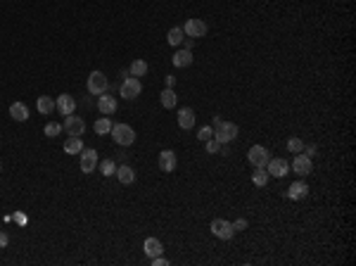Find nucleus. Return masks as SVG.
<instances>
[{"instance_id": "obj_37", "label": "nucleus", "mask_w": 356, "mask_h": 266, "mask_svg": "<svg viewBox=\"0 0 356 266\" xmlns=\"http://www.w3.org/2000/svg\"><path fill=\"white\" fill-rule=\"evenodd\" d=\"M164 81H166V88H174V83H176V76H171V74H169V76H166Z\"/></svg>"}, {"instance_id": "obj_1", "label": "nucleus", "mask_w": 356, "mask_h": 266, "mask_svg": "<svg viewBox=\"0 0 356 266\" xmlns=\"http://www.w3.org/2000/svg\"><path fill=\"white\" fill-rule=\"evenodd\" d=\"M112 138H114V143L121 147H128L136 143V131L131 129L128 124H112Z\"/></svg>"}, {"instance_id": "obj_38", "label": "nucleus", "mask_w": 356, "mask_h": 266, "mask_svg": "<svg viewBox=\"0 0 356 266\" xmlns=\"http://www.w3.org/2000/svg\"><path fill=\"white\" fill-rule=\"evenodd\" d=\"M221 121H223V119H221V117H214V124H211V129H216V126H219Z\"/></svg>"}, {"instance_id": "obj_8", "label": "nucleus", "mask_w": 356, "mask_h": 266, "mask_svg": "<svg viewBox=\"0 0 356 266\" xmlns=\"http://www.w3.org/2000/svg\"><path fill=\"white\" fill-rule=\"evenodd\" d=\"M266 171H268V176H273V178H283L290 171V164L285 162L283 157H271L268 164H266Z\"/></svg>"}, {"instance_id": "obj_2", "label": "nucleus", "mask_w": 356, "mask_h": 266, "mask_svg": "<svg viewBox=\"0 0 356 266\" xmlns=\"http://www.w3.org/2000/svg\"><path fill=\"white\" fill-rule=\"evenodd\" d=\"M237 133H240V129H237V124H233V121H221L219 126L214 129V138L219 140L221 145L233 143V140L237 138Z\"/></svg>"}, {"instance_id": "obj_5", "label": "nucleus", "mask_w": 356, "mask_h": 266, "mask_svg": "<svg viewBox=\"0 0 356 266\" xmlns=\"http://www.w3.org/2000/svg\"><path fill=\"white\" fill-rule=\"evenodd\" d=\"M88 93L91 95H102V93H107V88H110V81H107V76L102 72H93L91 76H88Z\"/></svg>"}, {"instance_id": "obj_30", "label": "nucleus", "mask_w": 356, "mask_h": 266, "mask_svg": "<svg viewBox=\"0 0 356 266\" xmlns=\"http://www.w3.org/2000/svg\"><path fill=\"white\" fill-rule=\"evenodd\" d=\"M287 150H290V152H297V155H299L301 150H304V143H301L299 138H290V140H287Z\"/></svg>"}, {"instance_id": "obj_26", "label": "nucleus", "mask_w": 356, "mask_h": 266, "mask_svg": "<svg viewBox=\"0 0 356 266\" xmlns=\"http://www.w3.org/2000/svg\"><path fill=\"white\" fill-rule=\"evenodd\" d=\"M128 74H131V76H145L147 74V62L145 60H133V65L128 67Z\"/></svg>"}, {"instance_id": "obj_33", "label": "nucleus", "mask_w": 356, "mask_h": 266, "mask_svg": "<svg viewBox=\"0 0 356 266\" xmlns=\"http://www.w3.org/2000/svg\"><path fill=\"white\" fill-rule=\"evenodd\" d=\"M233 230H235V233H240V230H247V219L233 221Z\"/></svg>"}, {"instance_id": "obj_29", "label": "nucleus", "mask_w": 356, "mask_h": 266, "mask_svg": "<svg viewBox=\"0 0 356 266\" xmlns=\"http://www.w3.org/2000/svg\"><path fill=\"white\" fill-rule=\"evenodd\" d=\"M43 133H46L48 138H57L60 133H62V126H60L57 121H50V124H46V129H43Z\"/></svg>"}, {"instance_id": "obj_22", "label": "nucleus", "mask_w": 356, "mask_h": 266, "mask_svg": "<svg viewBox=\"0 0 356 266\" xmlns=\"http://www.w3.org/2000/svg\"><path fill=\"white\" fill-rule=\"evenodd\" d=\"M36 107H38V114H53L55 112V100L50 95H41L36 100Z\"/></svg>"}, {"instance_id": "obj_13", "label": "nucleus", "mask_w": 356, "mask_h": 266, "mask_svg": "<svg viewBox=\"0 0 356 266\" xmlns=\"http://www.w3.org/2000/svg\"><path fill=\"white\" fill-rule=\"evenodd\" d=\"M69 136H81L83 131H86V121L81 119V117H74V114H69V117H64V126H62Z\"/></svg>"}, {"instance_id": "obj_36", "label": "nucleus", "mask_w": 356, "mask_h": 266, "mask_svg": "<svg viewBox=\"0 0 356 266\" xmlns=\"http://www.w3.org/2000/svg\"><path fill=\"white\" fill-rule=\"evenodd\" d=\"M8 242H10V235H8V233H3V230H0V249H3V247H8Z\"/></svg>"}, {"instance_id": "obj_19", "label": "nucleus", "mask_w": 356, "mask_h": 266, "mask_svg": "<svg viewBox=\"0 0 356 266\" xmlns=\"http://www.w3.org/2000/svg\"><path fill=\"white\" fill-rule=\"evenodd\" d=\"M10 117L15 121H27L29 119V107L24 102H12L10 105Z\"/></svg>"}, {"instance_id": "obj_4", "label": "nucleus", "mask_w": 356, "mask_h": 266, "mask_svg": "<svg viewBox=\"0 0 356 266\" xmlns=\"http://www.w3.org/2000/svg\"><path fill=\"white\" fill-rule=\"evenodd\" d=\"M181 29L188 38H202V36H207V31H209L204 19H185V24Z\"/></svg>"}, {"instance_id": "obj_7", "label": "nucleus", "mask_w": 356, "mask_h": 266, "mask_svg": "<svg viewBox=\"0 0 356 266\" xmlns=\"http://www.w3.org/2000/svg\"><path fill=\"white\" fill-rule=\"evenodd\" d=\"M209 230L221 240H230L235 235V230H233V223H228L226 219H214L209 223Z\"/></svg>"}, {"instance_id": "obj_15", "label": "nucleus", "mask_w": 356, "mask_h": 266, "mask_svg": "<svg viewBox=\"0 0 356 266\" xmlns=\"http://www.w3.org/2000/svg\"><path fill=\"white\" fill-rule=\"evenodd\" d=\"M143 249H145V254L150 259L159 257V254H164V245H162V240H159V238H145V242H143Z\"/></svg>"}, {"instance_id": "obj_11", "label": "nucleus", "mask_w": 356, "mask_h": 266, "mask_svg": "<svg viewBox=\"0 0 356 266\" xmlns=\"http://www.w3.org/2000/svg\"><path fill=\"white\" fill-rule=\"evenodd\" d=\"M55 110L60 112V114H64V117H69V114L76 112V100H74L69 93H62V95L55 100Z\"/></svg>"}, {"instance_id": "obj_25", "label": "nucleus", "mask_w": 356, "mask_h": 266, "mask_svg": "<svg viewBox=\"0 0 356 266\" xmlns=\"http://www.w3.org/2000/svg\"><path fill=\"white\" fill-rule=\"evenodd\" d=\"M268 171H266V166H259L254 174H252V183L256 185V188H266V183H268Z\"/></svg>"}, {"instance_id": "obj_35", "label": "nucleus", "mask_w": 356, "mask_h": 266, "mask_svg": "<svg viewBox=\"0 0 356 266\" xmlns=\"http://www.w3.org/2000/svg\"><path fill=\"white\" fill-rule=\"evenodd\" d=\"M301 152H304L306 157H313V155H316V145H304V150H301Z\"/></svg>"}, {"instance_id": "obj_16", "label": "nucleus", "mask_w": 356, "mask_h": 266, "mask_svg": "<svg viewBox=\"0 0 356 266\" xmlns=\"http://www.w3.org/2000/svg\"><path fill=\"white\" fill-rule=\"evenodd\" d=\"M117 178H119V183L121 185H131L133 181H136V171H133V166H128V164H121L117 166Z\"/></svg>"}, {"instance_id": "obj_20", "label": "nucleus", "mask_w": 356, "mask_h": 266, "mask_svg": "<svg viewBox=\"0 0 356 266\" xmlns=\"http://www.w3.org/2000/svg\"><path fill=\"white\" fill-rule=\"evenodd\" d=\"M81 150H83L81 136H69L64 140V152H67V155H76V152H81Z\"/></svg>"}, {"instance_id": "obj_6", "label": "nucleus", "mask_w": 356, "mask_h": 266, "mask_svg": "<svg viewBox=\"0 0 356 266\" xmlns=\"http://www.w3.org/2000/svg\"><path fill=\"white\" fill-rule=\"evenodd\" d=\"M247 159H249V164L254 166V169H259V166L268 164L271 152H268L264 145H252V147H249V152H247Z\"/></svg>"}, {"instance_id": "obj_3", "label": "nucleus", "mask_w": 356, "mask_h": 266, "mask_svg": "<svg viewBox=\"0 0 356 266\" xmlns=\"http://www.w3.org/2000/svg\"><path fill=\"white\" fill-rule=\"evenodd\" d=\"M119 93H121V98H126V100H136L138 95L143 93V83H140V79H136V76H126V79L121 81Z\"/></svg>"}, {"instance_id": "obj_21", "label": "nucleus", "mask_w": 356, "mask_h": 266, "mask_svg": "<svg viewBox=\"0 0 356 266\" xmlns=\"http://www.w3.org/2000/svg\"><path fill=\"white\" fill-rule=\"evenodd\" d=\"M159 100H162V107H164V110H174L176 102H178V95L174 93V88H166V91L159 93Z\"/></svg>"}, {"instance_id": "obj_27", "label": "nucleus", "mask_w": 356, "mask_h": 266, "mask_svg": "<svg viewBox=\"0 0 356 266\" xmlns=\"http://www.w3.org/2000/svg\"><path fill=\"white\" fill-rule=\"evenodd\" d=\"M110 131H112V121H110V117H102V119L95 121V133H98V136H107Z\"/></svg>"}, {"instance_id": "obj_24", "label": "nucleus", "mask_w": 356, "mask_h": 266, "mask_svg": "<svg viewBox=\"0 0 356 266\" xmlns=\"http://www.w3.org/2000/svg\"><path fill=\"white\" fill-rule=\"evenodd\" d=\"M183 41H185V34H183L181 27L169 29V34H166V43H169V46H181Z\"/></svg>"}, {"instance_id": "obj_34", "label": "nucleus", "mask_w": 356, "mask_h": 266, "mask_svg": "<svg viewBox=\"0 0 356 266\" xmlns=\"http://www.w3.org/2000/svg\"><path fill=\"white\" fill-rule=\"evenodd\" d=\"M152 266H169V261H166V259L162 257V254H159V257L152 259Z\"/></svg>"}, {"instance_id": "obj_23", "label": "nucleus", "mask_w": 356, "mask_h": 266, "mask_svg": "<svg viewBox=\"0 0 356 266\" xmlns=\"http://www.w3.org/2000/svg\"><path fill=\"white\" fill-rule=\"evenodd\" d=\"M171 62H174V67H178V69H183V67H190L192 65V53L188 50V48H185V50H178Z\"/></svg>"}, {"instance_id": "obj_39", "label": "nucleus", "mask_w": 356, "mask_h": 266, "mask_svg": "<svg viewBox=\"0 0 356 266\" xmlns=\"http://www.w3.org/2000/svg\"><path fill=\"white\" fill-rule=\"evenodd\" d=\"M0 171H3V164H0Z\"/></svg>"}, {"instance_id": "obj_12", "label": "nucleus", "mask_w": 356, "mask_h": 266, "mask_svg": "<svg viewBox=\"0 0 356 266\" xmlns=\"http://www.w3.org/2000/svg\"><path fill=\"white\" fill-rule=\"evenodd\" d=\"M292 169H294V174L297 176H309L311 171H313V162H311V157H306L304 152H299V155L294 157Z\"/></svg>"}, {"instance_id": "obj_18", "label": "nucleus", "mask_w": 356, "mask_h": 266, "mask_svg": "<svg viewBox=\"0 0 356 266\" xmlns=\"http://www.w3.org/2000/svg\"><path fill=\"white\" fill-rule=\"evenodd\" d=\"M309 195V185L304 183V181H297V183L290 185V190H287V197L290 200H304Z\"/></svg>"}, {"instance_id": "obj_9", "label": "nucleus", "mask_w": 356, "mask_h": 266, "mask_svg": "<svg viewBox=\"0 0 356 266\" xmlns=\"http://www.w3.org/2000/svg\"><path fill=\"white\" fill-rule=\"evenodd\" d=\"M98 162H100V159H98V152H95V150H81V162H79V164H81L83 174H93V171L98 169Z\"/></svg>"}, {"instance_id": "obj_10", "label": "nucleus", "mask_w": 356, "mask_h": 266, "mask_svg": "<svg viewBox=\"0 0 356 266\" xmlns=\"http://www.w3.org/2000/svg\"><path fill=\"white\" fill-rule=\"evenodd\" d=\"M157 164H159V169H162V171H166V174L176 171V164H178L176 152H174V150H162V152H159V159H157Z\"/></svg>"}, {"instance_id": "obj_14", "label": "nucleus", "mask_w": 356, "mask_h": 266, "mask_svg": "<svg viewBox=\"0 0 356 266\" xmlns=\"http://www.w3.org/2000/svg\"><path fill=\"white\" fill-rule=\"evenodd\" d=\"M117 107H119V102H117V98L114 95H107V93H102L100 98H98V110H100V114H114L117 112Z\"/></svg>"}, {"instance_id": "obj_28", "label": "nucleus", "mask_w": 356, "mask_h": 266, "mask_svg": "<svg viewBox=\"0 0 356 266\" xmlns=\"http://www.w3.org/2000/svg\"><path fill=\"white\" fill-rule=\"evenodd\" d=\"M98 171H100L102 176H112L114 171H117V164H114V159H102V162H98Z\"/></svg>"}, {"instance_id": "obj_32", "label": "nucleus", "mask_w": 356, "mask_h": 266, "mask_svg": "<svg viewBox=\"0 0 356 266\" xmlns=\"http://www.w3.org/2000/svg\"><path fill=\"white\" fill-rule=\"evenodd\" d=\"M197 138H200L202 143H207L209 138H214V129H211V126H202L200 133H197Z\"/></svg>"}, {"instance_id": "obj_17", "label": "nucleus", "mask_w": 356, "mask_h": 266, "mask_svg": "<svg viewBox=\"0 0 356 266\" xmlns=\"http://www.w3.org/2000/svg\"><path fill=\"white\" fill-rule=\"evenodd\" d=\"M195 112L190 110V107H185V110H181L178 112V126H181L183 131H190L192 126H195Z\"/></svg>"}, {"instance_id": "obj_31", "label": "nucleus", "mask_w": 356, "mask_h": 266, "mask_svg": "<svg viewBox=\"0 0 356 266\" xmlns=\"http://www.w3.org/2000/svg\"><path fill=\"white\" fill-rule=\"evenodd\" d=\"M207 152H209V155H216V152H221V143L216 140V138H209V140H207Z\"/></svg>"}]
</instances>
